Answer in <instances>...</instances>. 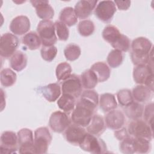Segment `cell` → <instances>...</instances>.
<instances>
[{
    "label": "cell",
    "instance_id": "cell-1",
    "mask_svg": "<svg viewBox=\"0 0 154 154\" xmlns=\"http://www.w3.org/2000/svg\"><path fill=\"white\" fill-rule=\"evenodd\" d=\"M95 109L79 101L73 110L71 120L74 124L82 127L87 126L93 116Z\"/></svg>",
    "mask_w": 154,
    "mask_h": 154
},
{
    "label": "cell",
    "instance_id": "cell-2",
    "mask_svg": "<svg viewBox=\"0 0 154 154\" xmlns=\"http://www.w3.org/2000/svg\"><path fill=\"white\" fill-rule=\"evenodd\" d=\"M37 31L43 46H52L56 43L57 38L55 34V28L54 23L51 20H41L37 25Z\"/></svg>",
    "mask_w": 154,
    "mask_h": 154
},
{
    "label": "cell",
    "instance_id": "cell-3",
    "mask_svg": "<svg viewBox=\"0 0 154 154\" xmlns=\"http://www.w3.org/2000/svg\"><path fill=\"white\" fill-rule=\"evenodd\" d=\"M51 141V134L46 127L37 128L34 132V153H46Z\"/></svg>",
    "mask_w": 154,
    "mask_h": 154
},
{
    "label": "cell",
    "instance_id": "cell-4",
    "mask_svg": "<svg viewBox=\"0 0 154 154\" xmlns=\"http://www.w3.org/2000/svg\"><path fill=\"white\" fill-rule=\"evenodd\" d=\"M128 132L134 138H143L150 141L153 138V128L145 121L140 119L129 123Z\"/></svg>",
    "mask_w": 154,
    "mask_h": 154
},
{
    "label": "cell",
    "instance_id": "cell-5",
    "mask_svg": "<svg viewBox=\"0 0 154 154\" xmlns=\"http://www.w3.org/2000/svg\"><path fill=\"white\" fill-rule=\"evenodd\" d=\"M79 146L83 150L91 153H104L107 150L106 144L102 139L89 133L86 134Z\"/></svg>",
    "mask_w": 154,
    "mask_h": 154
},
{
    "label": "cell",
    "instance_id": "cell-6",
    "mask_svg": "<svg viewBox=\"0 0 154 154\" xmlns=\"http://www.w3.org/2000/svg\"><path fill=\"white\" fill-rule=\"evenodd\" d=\"M153 68L148 65L136 66L133 70V78L137 84H144L153 91Z\"/></svg>",
    "mask_w": 154,
    "mask_h": 154
},
{
    "label": "cell",
    "instance_id": "cell-7",
    "mask_svg": "<svg viewBox=\"0 0 154 154\" xmlns=\"http://www.w3.org/2000/svg\"><path fill=\"white\" fill-rule=\"evenodd\" d=\"M18 38L13 34L7 32L2 35L0 40V54L4 58L13 55L19 46Z\"/></svg>",
    "mask_w": 154,
    "mask_h": 154
},
{
    "label": "cell",
    "instance_id": "cell-8",
    "mask_svg": "<svg viewBox=\"0 0 154 154\" xmlns=\"http://www.w3.org/2000/svg\"><path fill=\"white\" fill-rule=\"evenodd\" d=\"M117 10L116 4L112 1H101L94 9L95 16L103 22H109L111 20Z\"/></svg>",
    "mask_w": 154,
    "mask_h": 154
},
{
    "label": "cell",
    "instance_id": "cell-9",
    "mask_svg": "<svg viewBox=\"0 0 154 154\" xmlns=\"http://www.w3.org/2000/svg\"><path fill=\"white\" fill-rule=\"evenodd\" d=\"M19 152L20 153H34L33 134L31 129L23 128L17 132Z\"/></svg>",
    "mask_w": 154,
    "mask_h": 154
},
{
    "label": "cell",
    "instance_id": "cell-10",
    "mask_svg": "<svg viewBox=\"0 0 154 154\" xmlns=\"http://www.w3.org/2000/svg\"><path fill=\"white\" fill-rule=\"evenodd\" d=\"M70 125V119L66 112L57 111L52 112L51 115L49 125L54 132L62 133Z\"/></svg>",
    "mask_w": 154,
    "mask_h": 154
},
{
    "label": "cell",
    "instance_id": "cell-11",
    "mask_svg": "<svg viewBox=\"0 0 154 154\" xmlns=\"http://www.w3.org/2000/svg\"><path fill=\"white\" fill-rule=\"evenodd\" d=\"M63 94H69L75 98L79 97L82 92V83L78 76L71 75L63 81L61 84Z\"/></svg>",
    "mask_w": 154,
    "mask_h": 154
},
{
    "label": "cell",
    "instance_id": "cell-12",
    "mask_svg": "<svg viewBox=\"0 0 154 154\" xmlns=\"http://www.w3.org/2000/svg\"><path fill=\"white\" fill-rule=\"evenodd\" d=\"M0 150L1 153H16L17 150V135L12 131H5L1 136Z\"/></svg>",
    "mask_w": 154,
    "mask_h": 154
},
{
    "label": "cell",
    "instance_id": "cell-13",
    "mask_svg": "<svg viewBox=\"0 0 154 154\" xmlns=\"http://www.w3.org/2000/svg\"><path fill=\"white\" fill-rule=\"evenodd\" d=\"M87 132L83 127L76 124H70L65 130L64 137L66 140L73 145H79Z\"/></svg>",
    "mask_w": 154,
    "mask_h": 154
},
{
    "label": "cell",
    "instance_id": "cell-14",
    "mask_svg": "<svg viewBox=\"0 0 154 154\" xmlns=\"http://www.w3.org/2000/svg\"><path fill=\"white\" fill-rule=\"evenodd\" d=\"M32 6L35 8L37 16L43 20H49L54 16V10L46 0L30 1Z\"/></svg>",
    "mask_w": 154,
    "mask_h": 154
},
{
    "label": "cell",
    "instance_id": "cell-15",
    "mask_svg": "<svg viewBox=\"0 0 154 154\" xmlns=\"http://www.w3.org/2000/svg\"><path fill=\"white\" fill-rule=\"evenodd\" d=\"M30 26V21L28 17L20 15L14 17L11 20L10 29L14 35H22L29 31Z\"/></svg>",
    "mask_w": 154,
    "mask_h": 154
},
{
    "label": "cell",
    "instance_id": "cell-16",
    "mask_svg": "<svg viewBox=\"0 0 154 154\" xmlns=\"http://www.w3.org/2000/svg\"><path fill=\"white\" fill-rule=\"evenodd\" d=\"M97 0H81L78 1L74 8L77 17L84 19L89 17L95 8Z\"/></svg>",
    "mask_w": 154,
    "mask_h": 154
},
{
    "label": "cell",
    "instance_id": "cell-17",
    "mask_svg": "<svg viewBox=\"0 0 154 154\" xmlns=\"http://www.w3.org/2000/svg\"><path fill=\"white\" fill-rule=\"evenodd\" d=\"M105 122L108 128L117 130L122 128L124 125L125 117L122 111L114 109L106 114L105 117Z\"/></svg>",
    "mask_w": 154,
    "mask_h": 154
},
{
    "label": "cell",
    "instance_id": "cell-18",
    "mask_svg": "<svg viewBox=\"0 0 154 154\" xmlns=\"http://www.w3.org/2000/svg\"><path fill=\"white\" fill-rule=\"evenodd\" d=\"M132 52L138 55H149L152 49V42L146 37H140L135 38L131 45Z\"/></svg>",
    "mask_w": 154,
    "mask_h": 154
},
{
    "label": "cell",
    "instance_id": "cell-19",
    "mask_svg": "<svg viewBox=\"0 0 154 154\" xmlns=\"http://www.w3.org/2000/svg\"><path fill=\"white\" fill-rule=\"evenodd\" d=\"M105 122L103 118L98 114L93 116L89 125L87 126L88 133L96 137L101 135L105 129Z\"/></svg>",
    "mask_w": 154,
    "mask_h": 154
},
{
    "label": "cell",
    "instance_id": "cell-20",
    "mask_svg": "<svg viewBox=\"0 0 154 154\" xmlns=\"http://www.w3.org/2000/svg\"><path fill=\"white\" fill-rule=\"evenodd\" d=\"M40 91L43 96L49 102L56 101L61 94V87L57 83H52L42 87Z\"/></svg>",
    "mask_w": 154,
    "mask_h": 154
},
{
    "label": "cell",
    "instance_id": "cell-21",
    "mask_svg": "<svg viewBox=\"0 0 154 154\" xmlns=\"http://www.w3.org/2000/svg\"><path fill=\"white\" fill-rule=\"evenodd\" d=\"M90 69L97 76L98 82H103L108 79L110 76V69L106 64L103 62H96L93 64Z\"/></svg>",
    "mask_w": 154,
    "mask_h": 154
},
{
    "label": "cell",
    "instance_id": "cell-22",
    "mask_svg": "<svg viewBox=\"0 0 154 154\" xmlns=\"http://www.w3.org/2000/svg\"><path fill=\"white\" fill-rule=\"evenodd\" d=\"M152 93V91L146 85H139L133 88L132 94L137 102L144 103L151 99Z\"/></svg>",
    "mask_w": 154,
    "mask_h": 154
},
{
    "label": "cell",
    "instance_id": "cell-23",
    "mask_svg": "<svg viewBox=\"0 0 154 154\" xmlns=\"http://www.w3.org/2000/svg\"><path fill=\"white\" fill-rule=\"evenodd\" d=\"M27 57L21 51H16L10 58L11 67L17 72L22 71L27 65Z\"/></svg>",
    "mask_w": 154,
    "mask_h": 154
},
{
    "label": "cell",
    "instance_id": "cell-24",
    "mask_svg": "<svg viewBox=\"0 0 154 154\" xmlns=\"http://www.w3.org/2000/svg\"><path fill=\"white\" fill-rule=\"evenodd\" d=\"M100 108L104 112H109L115 109L117 106V103L114 94L106 93L102 94L99 100Z\"/></svg>",
    "mask_w": 154,
    "mask_h": 154
},
{
    "label": "cell",
    "instance_id": "cell-25",
    "mask_svg": "<svg viewBox=\"0 0 154 154\" xmlns=\"http://www.w3.org/2000/svg\"><path fill=\"white\" fill-rule=\"evenodd\" d=\"M59 19L61 22L68 26H73L78 22V17L75 10L70 7H65L61 11Z\"/></svg>",
    "mask_w": 154,
    "mask_h": 154
},
{
    "label": "cell",
    "instance_id": "cell-26",
    "mask_svg": "<svg viewBox=\"0 0 154 154\" xmlns=\"http://www.w3.org/2000/svg\"><path fill=\"white\" fill-rule=\"evenodd\" d=\"M144 111L143 105L137 102H133L130 105L125 107L124 112L126 116L132 120H137L140 119Z\"/></svg>",
    "mask_w": 154,
    "mask_h": 154
},
{
    "label": "cell",
    "instance_id": "cell-27",
    "mask_svg": "<svg viewBox=\"0 0 154 154\" xmlns=\"http://www.w3.org/2000/svg\"><path fill=\"white\" fill-rule=\"evenodd\" d=\"M22 43L30 50H36L40 47L42 42L38 35L33 31L26 34L22 39Z\"/></svg>",
    "mask_w": 154,
    "mask_h": 154
},
{
    "label": "cell",
    "instance_id": "cell-28",
    "mask_svg": "<svg viewBox=\"0 0 154 154\" xmlns=\"http://www.w3.org/2000/svg\"><path fill=\"white\" fill-rule=\"evenodd\" d=\"M57 105L64 112L70 113L75 108V98L69 94H63L58 99Z\"/></svg>",
    "mask_w": 154,
    "mask_h": 154
},
{
    "label": "cell",
    "instance_id": "cell-29",
    "mask_svg": "<svg viewBox=\"0 0 154 154\" xmlns=\"http://www.w3.org/2000/svg\"><path fill=\"white\" fill-rule=\"evenodd\" d=\"M81 81L82 85L88 90L94 88L98 82L96 75L91 69L86 70L82 73Z\"/></svg>",
    "mask_w": 154,
    "mask_h": 154
},
{
    "label": "cell",
    "instance_id": "cell-30",
    "mask_svg": "<svg viewBox=\"0 0 154 154\" xmlns=\"http://www.w3.org/2000/svg\"><path fill=\"white\" fill-rule=\"evenodd\" d=\"M79 101L96 109L99 103L98 93L93 90H87L82 92Z\"/></svg>",
    "mask_w": 154,
    "mask_h": 154
},
{
    "label": "cell",
    "instance_id": "cell-31",
    "mask_svg": "<svg viewBox=\"0 0 154 154\" xmlns=\"http://www.w3.org/2000/svg\"><path fill=\"white\" fill-rule=\"evenodd\" d=\"M17 79V75L11 69L6 68L1 70L0 74L1 84L5 87L13 85Z\"/></svg>",
    "mask_w": 154,
    "mask_h": 154
},
{
    "label": "cell",
    "instance_id": "cell-32",
    "mask_svg": "<svg viewBox=\"0 0 154 154\" xmlns=\"http://www.w3.org/2000/svg\"><path fill=\"white\" fill-rule=\"evenodd\" d=\"M121 33L117 27L109 25L106 26L102 31L103 38L111 45L113 44L120 36Z\"/></svg>",
    "mask_w": 154,
    "mask_h": 154
},
{
    "label": "cell",
    "instance_id": "cell-33",
    "mask_svg": "<svg viewBox=\"0 0 154 154\" xmlns=\"http://www.w3.org/2000/svg\"><path fill=\"white\" fill-rule=\"evenodd\" d=\"M71 66L66 63L63 62L58 64L55 70V74L58 81H64L67 79L72 74Z\"/></svg>",
    "mask_w": 154,
    "mask_h": 154
},
{
    "label": "cell",
    "instance_id": "cell-34",
    "mask_svg": "<svg viewBox=\"0 0 154 154\" xmlns=\"http://www.w3.org/2000/svg\"><path fill=\"white\" fill-rule=\"evenodd\" d=\"M94 29V24L90 20H81L78 25V31L79 34L84 37H88L93 34Z\"/></svg>",
    "mask_w": 154,
    "mask_h": 154
},
{
    "label": "cell",
    "instance_id": "cell-35",
    "mask_svg": "<svg viewBox=\"0 0 154 154\" xmlns=\"http://www.w3.org/2000/svg\"><path fill=\"white\" fill-rule=\"evenodd\" d=\"M150 140L143 138H134V149L135 153H148L150 150Z\"/></svg>",
    "mask_w": 154,
    "mask_h": 154
},
{
    "label": "cell",
    "instance_id": "cell-36",
    "mask_svg": "<svg viewBox=\"0 0 154 154\" xmlns=\"http://www.w3.org/2000/svg\"><path fill=\"white\" fill-rule=\"evenodd\" d=\"M81 51L80 47L74 43H70L66 46L64 54L66 58L70 61L77 60L81 55Z\"/></svg>",
    "mask_w": 154,
    "mask_h": 154
},
{
    "label": "cell",
    "instance_id": "cell-37",
    "mask_svg": "<svg viewBox=\"0 0 154 154\" xmlns=\"http://www.w3.org/2000/svg\"><path fill=\"white\" fill-rule=\"evenodd\" d=\"M123 61V55L120 51L112 50L107 57V63L112 68H116L120 66Z\"/></svg>",
    "mask_w": 154,
    "mask_h": 154
},
{
    "label": "cell",
    "instance_id": "cell-38",
    "mask_svg": "<svg viewBox=\"0 0 154 154\" xmlns=\"http://www.w3.org/2000/svg\"><path fill=\"white\" fill-rule=\"evenodd\" d=\"M117 97L119 103L122 106L126 107L134 102L132 92L129 89H122L118 91Z\"/></svg>",
    "mask_w": 154,
    "mask_h": 154
},
{
    "label": "cell",
    "instance_id": "cell-39",
    "mask_svg": "<svg viewBox=\"0 0 154 154\" xmlns=\"http://www.w3.org/2000/svg\"><path fill=\"white\" fill-rule=\"evenodd\" d=\"M111 46L116 50L127 52L130 48V40L126 35L121 34L119 38Z\"/></svg>",
    "mask_w": 154,
    "mask_h": 154
},
{
    "label": "cell",
    "instance_id": "cell-40",
    "mask_svg": "<svg viewBox=\"0 0 154 154\" xmlns=\"http://www.w3.org/2000/svg\"><path fill=\"white\" fill-rule=\"evenodd\" d=\"M40 54L44 60L48 62H51L57 54V48L54 45L48 46H43L40 50Z\"/></svg>",
    "mask_w": 154,
    "mask_h": 154
},
{
    "label": "cell",
    "instance_id": "cell-41",
    "mask_svg": "<svg viewBox=\"0 0 154 154\" xmlns=\"http://www.w3.org/2000/svg\"><path fill=\"white\" fill-rule=\"evenodd\" d=\"M54 26L58 39L62 41L67 40L69 36V30L67 25L61 21H56Z\"/></svg>",
    "mask_w": 154,
    "mask_h": 154
},
{
    "label": "cell",
    "instance_id": "cell-42",
    "mask_svg": "<svg viewBox=\"0 0 154 154\" xmlns=\"http://www.w3.org/2000/svg\"><path fill=\"white\" fill-rule=\"evenodd\" d=\"M120 150L121 152L125 154L134 153V137L130 136L121 141L120 143Z\"/></svg>",
    "mask_w": 154,
    "mask_h": 154
},
{
    "label": "cell",
    "instance_id": "cell-43",
    "mask_svg": "<svg viewBox=\"0 0 154 154\" xmlns=\"http://www.w3.org/2000/svg\"><path fill=\"white\" fill-rule=\"evenodd\" d=\"M153 103H150L147 104L145 108L144 112V118L145 122L148 123L152 128H153Z\"/></svg>",
    "mask_w": 154,
    "mask_h": 154
},
{
    "label": "cell",
    "instance_id": "cell-44",
    "mask_svg": "<svg viewBox=\"0 0 154 154\" xmlns=\"http://www.w3.org/2000/svg\"><path fill=\"white\" fill-rule=\"evenodd\" d=\"M114 135L116 138L119 141H122L123 140L131 136L129 134L128 130H126L125 128H120L119 129L116 130L114 132Z\"/></svg>",
    "mask_w": 154,
    "mask_h": 154
},
{
    "label": "cell",
    "instance_id": "cell-45",
    "mask_svg": "<svg viewBox=\"0 0 154 154\" xmlns=\"http://www.w3.org/2000/svg\"><path fill=\"white\" fill-rule=\"evenodd\" d=\"M116 6L120 10H126L131 5V1H114Z\"/></svg>",
    "mask_w": 154,
    "mask_h": 154
}]
</instances>
